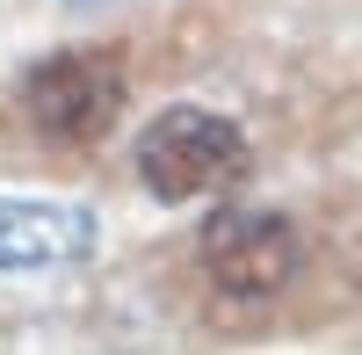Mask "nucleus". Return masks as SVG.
Listing matches in <instances>:
<instances>
[{
	"instance_id": "f257e3e1",
	"label": "nucleus",
	"mask_w": 362,
	"mask_h": 355,
	"mask_svg": "<svg viewBox=\"0 0 362 355\" xmlns=\"http://www.w3.org/2000/svg\"><path fill=\"white\" fill-rule=\"evenodd\" d=\"M239 174H247V131L225 109L174 102L138 138V182L160 203H203V196L232 189Z\"/></svg>"
},
{
	"instance_id": "39448f33",
	"label": "nucleus",
	"mask_w": 362,
	"mask_h": 355,
	"mask_svg": "<svg viewBox=\"0 0 362 355\" xmlns=\"http://www.w3.org/2000/svg\"><path fill=\"white\" fill-rule=\"evenodd\" d=\"M66 8H109V0H66Z\"/></svg>"
},
{
	"instance_id": "20e7f679",
	"label": "nucleus",
	"mask_w": 362,
	"mask_h": 355,
	"mask_svg": "<svg viewBox=\"0 0 362 355\" xmlns=\"http://www.w3.org/2000/svg\"><path fill=\"white\" fill-rule=\"evenodd\" d=\"M102 247V225L87 203H51V196H0V276H51L80 269Z\"/></svg>"
},
{
	"instance_id": "7ed1b4c3",
	"label": "nucleus",
	"mask_w": 362,
	"mask_h": 355,
	"mask_svg": "<svg viewBox=\"0 0 362 355\" xmlns=\"http://www.w3.org/2000/svg\"><path fill=\"white\" fill-rule=\"evenodd\" d=\"M196 269L232 305L276 298V290L305 269V232L283 211H218L196 232Z\"/></svg>"
},
{
	"instance_id": "f03ea898",
	"label": "nucleus",
	"mask_w": 362,
	"mask_h": 355,
	"mask_svg": "<svg viewBox=\"0 0 362 355\" xmlns=\"http://www.w3.org/2000/svg\"><path fill=\"white\" fill-rule=\"evenodd\" d=\"M124 102H131V80L116 51H51L22 80V116L44 145H102Z\"/></svg>"
}]
</instances>
